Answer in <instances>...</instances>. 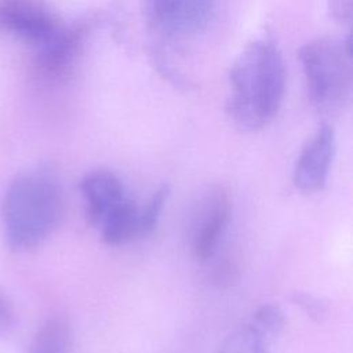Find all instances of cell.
<instances>
[{
	"label": "cell",
	"mask_w": 353,
	"mask_h": 353,
	"mask_svg": "<svg viewBox=\"0 0 353 353\" xmlns=\"http://www.w3.org/2000/svg\"><path fill=\"white\" fill-rule=\"evenodd\" d=\"M226 113L241 131L265 127L279 112L285 91V68L274 41L256 39L244 47L229 72Z\"/></svg>",
	"instance_id": "1"
},
{
	"label": "cell",
	"mask_w": 353,
	"mask_h": 353,
	"mask_svg": "<svg viewBox=\"0 0 353 353\" xmlns=\"http://www.w3.org/2000/svg\"><path fill=\"white\" fill-rule=\"evenodd\" d=\"M7 241L14 250H29L52 234L63 214V194L58 176L39 168L18 176L3 200Z\"/></svg>",
	"instance_id": "2"
},
{
	"label": "cell",
	"mask_w": 353,
	"mask_h": 353,
	"mask_svg": "<svg viewBox=\"0 0 353 353\" xmlns=\"http://www.w3.org/2000/svg\"><path fill=\"white\" fill-rule=\"evenodd\" d=\"M299 61L313 106L323 113L341 109L352 88L349 41L314 39L301 47Z\"/></svg>",
	"instance_id": "3"
},
{
	"label": "cell",
	"mask_w": 353,
	"mask_h": 353,
	"mask_svg": "<svg viewBox=\"0 0 353 353\" xmlns=\"http://www.w3.org/2000/svg\"><path fill=\"white\" fill-rule=\"evenodd\" d=\"M62 29L61 19L44 0H0V32L37 50Z\"/></svg>",
	"instance_id": "4"
},
{
	"label": "cell",
	"mask_w": 353,
	"mask_h": 353,
	"mask_svg": "<svg viewBox=\"0 0 353 353\" xmlns=\"http://www.w3.org/2000/svg\"><path fill=\"white\" fill-rule=\"evenodd\" d=\"M230 200L222 188H214L199 203L192 219L190 250L196 261H210L226 230Z\"/></svg>",
	"instance_id": "5"
},
{
	"label": "cell",
	"mask_w": 353,
	"mask_h": 353,
	"mask_svg": "<svg viewBox=\"0 0 353 353\" xmlns=\"http://www.w3.org/2000/svg\"><path fill=\"white\" fill-rule=\"evenodd\" d=\"M150 22L168 36L200 32L211 19L215 0H145Z\"/></svg>",
	"instance_id": "6"
},
{
	"label": "cell",
	"mask_w": 353,
	"mask_h": 353,
	"mask_svg": "<svg viewBox=\"0 0 353 353\" xmlns=\"http://www.w3.org/2000/svg\"><path fill=\"white\" fill-rule=\"evenodd\" d=\"M335 132L330 125H321L301 150L292 181L303 193L320 192L327 181L335 154Z\"/></svg>",
	"instance_id": "7"
},
{
	"label": "cell",
	"mask_w": 353,
	"mask_h": 353,
	"mask_svg": "<svg viewBox=\"0 0 353 353\" xmlns=\"http://www.w3.org/2000/svg\"><path fill=\"white\" fill-rule=\"evenodd\" d=\"M80 190L85 201L87 221L97 228L102 219L127 197L123 181L110 170H94L87 172L80 182Z\"/></svg>",
	"instance_id": "8"
},
{
	"label": "cell",
	"mask_w": 353,
	"mask_h": 353,
	"mask_svg": "<svg viewBox=\"0 0 353 353\" xmlns=\"http://www.w3.org/2000/svg\"><path fill=\"white\" fill-rule=\"evenodd\" d=\"M84 30L79 26L63 29L46 46L39 48L37 68L48 79L65 74L73 65L81 43Z\"/></svg>",
	"instance_id": "9"
},
{
	"label": "cell",
	"mask_w": 353,
	"mask_h": 353,
	"mask_svg": "<svg viewBox=\"0 0 353 353\" xmlns=\"http://www.w3.org/2000/svg\"><path fill=\"white\" fill-rule=\"evenodd\" d=\"M141 207L128 196L99 223L101 237L108 245H120L141 237Z\"/></svg>",
	"instance_id": "10"
},
{
	"label": "cell",
	"mask_w": 353,
	"mask_h": 353,
	"mask_svg": "<svg viewBox=\"0 0 353 353\" xmlns=\"http://www.w3.org/2000/svg\"><path fill=\"white\" fill-rule=\"evenodd\" d=\"M70 342L69 324L62 317L47 320L34 335L29 353H68Z\"/></svg>",
	"instance_id": "11"
},
{
	"label": "cell",
	"mask_w": 353,
	"mask_h": 353,
	"mask_svg": "<svg viewBox=\"0 0 353 353\" xmlns=\"http://www.w3.org/2000/svg\"><path fill=\"white\" fill-rule=\"evenodd\" d=\"M216 353H270L268 336L252 323L244 324L232 332L221 345Z\"/></svg>",
	"instance_id": "12"
},
{
	"label": "cell",
	"mask_w": 353,
	"mask_h": 353,
	"mask_svg": "<svg viewBox=\"0 0 353 353\" xmlns=\"http://www.w3.org/2000/svg\"><path fill=\"white\" fill-rule=\"evenodd\" d=\"M170 193H171L170 186L164 183L159 186L148 199V201L141 207V218H139L141 237H146L154 230L161 216V212L165 207V203L170 197Z\"/></svg>",
	"instance_id": "13"
},
{
	"label": "cell",
	"mask_w": 353,
	"mask_h": 353,
	"mask_svg": "<svg viewBox=\"0 0 353 353\" xmlns=\"http://www.w3.org/2000/svg\"><path fill=\"white\" fill-rule=\"evenodd\" d=\"M266 336L277 335L285 325V316L280 306L273 303L262 305L254 313L251 321Z\"/></svg>",
	"instance_id": "14"
},
{
	"label": "cell",
	"mask_w": 353,
	"mask_h": 353,
	"mask_svg": "<svg viewBox=\"0 0 353 353\" xmlns=\"http://www.w3.org/2000/svg\"><path fill=\"white\" fill-rule=\"evenodd\" d=\"M292 302L296 306H299L306 313V316L316 323H323L328 317V303L312 292L296 291L292 295Z\"/></svg>",
	"instance_id": "15"
},
{
	"label": "cell",
	"mask_w": 353,
	"mask_h": 353,
	"mask_svg": "<svg viewBox=\"0 0 353 353\" xmlns=\"http://www.w3.org/2000/svg\"><path fill=\"white\" fill-rule=\"evenodd\" d=\"M14 323V312L7 298L0 294V335L6 334Z\"/></svg>",
	"instance_id": "16"
}]
</instances>
